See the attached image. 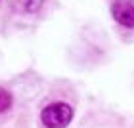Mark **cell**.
Wrapping results in <instances>:
<instances>
[{"label": "cell", "instance_id": "3957f363", "mask_svg": "<svg viewBox=\"0 0 134 128\" xmlns=\"http://www.w3.org/2000/svg\"><path fill=\"white\" fill-rule=\"evenodd\" d=\"M17 2V8H19L23 14H35L42 8L44 0H15Z\"/></svg>", "mask_w": 134, "mask_h": 128}, {"label": "cell", "instance_id": "6da1fadb", "mask_svg": "<svg viewBox=\"0 0 134 128\" xmlns=\"http://www.w3.org/2000/svg\"><path fill=\"white\" fill-rule=\"evenodd\" d=\"M40 119L46 128H65L73 119V109L63 101H56L42 109Z\"/></svg>", "mask_w": 134, "mask_h": 128}, {"label": "cell", "instance_id": "7a4b0ae2", "mask_svg": "<svg viewBox=\"0 0 134 128\" xmlns=\"http://www.w3.org/2000/svg\"><path fill=\"white\" fill-rule=\"evenodd\" d=\"M111 14L115 21L121 23L123 27L134 29V2L132 0H113Z\"/></svg>", "mask_w": 134, "mask_h": 128}, {"label": "cell", "instance_id": "277c9868", "mask_svg": "<svg viewBox=\"0 0 134 128\" xmlns=\"http://www.w3.org/2000/svg\"><path fill=\"white\" fill-rule=\"evenodd\" d=\"M10 107H12V96H10V92L4 90V88H0V113L8 111Z\"/></svg>", "mask_w": 134, "mask_h": 128}]
</instances>
